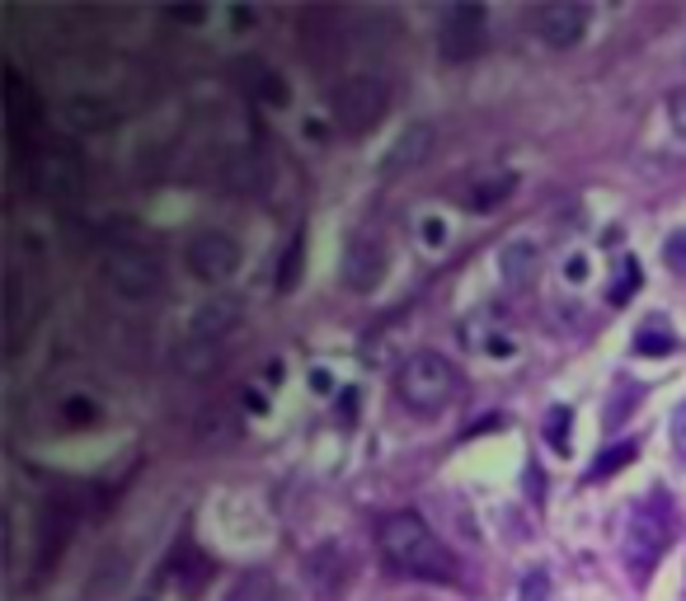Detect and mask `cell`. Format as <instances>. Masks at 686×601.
<instances>
[{
	"mask_svg": "<svg viewBox=\"0 0 686 601\" xmlns=\"http://www.w3.org/2000/svg\"><path fill=\"white\" fill-rule=\"evenodd\" d=\"M377 545L385 564L404 578H428V582H451L456 564L443 550V540L433 536V526L418 517V512H391L377 532Z\"/></svg>",
	"mask_w": 686,
	"mask_h": 601,
	"instance_id": "obj_1",
	"label": "cell"
},
{
	"mask_svg": "<svg viewBox=\"0 0 686 601\" xmlns=\"http://www.w3.org/2000/svg\"><path fill=\"white\" fill-rule=\"evenodd\" d=\"M395 395L410 414H443L447 404L461 395V371L443 352H410L395 371Z\"/></svg>",
	"mask_w": 686,
	"mask_h": 601,
	"instance_id": "obj_2",
	"label": "cell"
},
{
	"mask_svg": "<svg viewBox=\"0 0 686 601\" xmlns=\"http://www.w3.org/2000/svg\"><path fill=\"white\" fill-rule=\"evenodd\" d=\"M385 109H391V85L381 76L358 70V76H344L339 85H329V118L348 136H367L385 118Z\"/></svg>",
	"mask_w": 686,
	"mask_h": 601,
	"instance_id": "obj_3",
	"label": "cell"
},
{
	"mask_svg": "<svg viewBox=\"0 0 686 601\" xmlns=\"http://www.w3.org/2000/svg\"><path fill=\"white\" fill-rule=\"evenodd\" d=\"M673 503L663 499V493H654V499H644L635 512H630V522H625V540H621V550L625 559L635 564V569H649L667 545H673Z\"/></svg>",
	"mask_w": 686,
	"mask_h": 601,
	"instance_id": "obj_4",
	"label": "cell"
},
{
	"mask_svg": "<svg viewBox=\"0 0 686 601\" xmlns=\"http://www.w3.org/2000/svg\"><path fill=\"white\" fill-rule=\"evenodd\" d=\"M104 282L122 296V300H151L161 292V263L151 250H137V244H113L104 254Z\"/></svg>",
	"mask_w": 686,
	"mask_h": 601,
	"instance_id": "obj_5",
	"label": "cell"
},
{
	"mask_svg": "<svg viewBox=\"0 0 686 601\" xmlns=\"http://www.w3.org/2000/svg\"><path fill=\"white\" fill-rule=\"evenodd\" d=\"M240 240H231L226 231H198L188 244H184V263H188V273L198 277V282H226V277H236L240 273Z\"/></svg>",
	"mask_w": 686,
	"mask_h": 601,
	"instance_id": "obj_6",
	"label": "cell"
},
{
	"mask_svg": "<svg viewBox=\"0 0 686 601\" xmlns=\"http://www.w3.org/2000/svg\"><path fill=\"white\" fill-rule=\"evenodd\" d=\"M484 33H489V14L484 6H451L443 14V57L451 62H466L484 47Z\"/></svg>",
	"mask_w": 686,
	"mask_h": 601,
	"instance_id": "obj_7",
	"label": "cell"
},
{
	"mask_svg": "<svg viewBox=\"0 0 686 601\" xmlns=\"http://www.w3.org/2000/svg\"><path fill=\"white\" fill-rule=\"evenodd\" d=\"M532 24H536V39L545 47H574L588 29V10L574 6V0H555V6H541L532 14Z\"/></svg>",
	"mask_w": 686,
	"mask_h": 601,
	"instance_id": "obj_8",
	"label": "cell"
},
{
	"mask_svg": "<svg viewBox=\"0 0 686 601\" xmlns=\"http://www.w3.org/2000/svg\"><path fill=\"white\" fill-rule=\"evenodd\" d=\"M381 277H385V250H381V244L367 240V236L348 244V254H344V282H348V287L372 292Z\"/></svg>",
	"mask_w": 686,
	"mask_h": 601,
	"instance_id": "obj_9",
	"label": "cell"
},
{
	"mask_svg": "<svg viewBox=\"0 0 686 601\" xmlns=\"http://www.w3.org/2000/svg\"><path fill=\"white\" fill-rule=\"evenodd\" d=\"M240 85L250 90L259 103H269V109H283L287 103V85H283V76L269 66V62H259V57H250V62H240Z\"/></svg>",
	"mask_w": 686,
	"mask_h": 601,
	"instance_id": "obj_10",
	"label": "cell"
},
{
	"mask_svg": "<svg viewBox=\"0 0 686 601\" xmlns=\"http://www.w3.org/2000/svg\"><path fill=\"white\" fill-rule=\"evenodd\" d=\"M39 184L47 193H72V188H80V165L66 151H47L39 161Z\"/></svg>",
	"mask_w": 686,
	"mask_h": 601,
	"instance_id": "obj_11",
	"label": "cell"
},
{
	"mask_svg": "<svg viewBox=\"0 0 686 601\" xmlns=\"http://www.w3.org/2000/svg\"><path fill=\"white\" fill-rule=\"evenodd\" d=\"M113 122H118V113L99 99H72L66 103V128H76V132H104V128H113Z\"/></svg>",
	"mask_w": 686,
	"mask_h": 601,
	"instance_id": "obj_12",
	"label": "cell"
},
{
	"mask_svg": "<svg viewBox=\"0 0 686 601\" xmlns=\"http://www.w3.org/2000/svg\"><path fill=\"white\" fill-rule=\"evenodd\" d=\"M226 601H287V597H283V588H277L269 573H244V578L231 582Z\"/></svg>",
	"mask_w": 686,
	"mask_h": 601,
	"instance_id": "obj_13",
	"label": "cell"
},
{
	"mask_svg": "<svg viewBox=\"0 0 686 601\" xmlns=\"http://www.w3.org/2000/svg\"><path fill=\"white\" fill-rule=\"evenodd\" d=\"M536 244L532 240H518V244H508L503 250V277L508 282H532V273H536Z\"/></svg>",
	"mask_w": 686,
	"mask_h": 601,
	"instance_id": "obj_14",
	"label": "cell"
},
{
	"mask_svg": "<svg viewBox=\"0 0 686 601\" xmlns=\"http://www.w3.org/2000/svg\"><path fill=\"white\" fill-rule=\"evenodd\" d=\"M428 141H433V128H428V122H418V128H410V132L400 136V146H395V155H391V165L424 161V155H428Z\"/></svg>",
	"mask_w": 686,
	"mask_h": 601,
	"instance_id": "obj_15",
	"label": "cell"
},
{
	"mask_svg": "<svg viewBox=\"0 0 686 601\" xmlns=\"http://www.w3.org/2000/svg\"><path fill=\"white\" fill-rule=\"evenodd\" d=\"M302 259H306V244L292 240L287 254H283V273H277V292H296V273H302Z\"/></svg>",
	"mask_w": 686,
	"mask_h": 601,
	"instance_id": "obj_16",
	"label": "cell"
},
{
	"mask_svg": "<svg viewBox=\"0 0 686 601\" xmlns=\"http://www.w3.org/2000/svg\"><path fill=\"white\" fill-rule=\"evenodd\" d=\"M663 263H667L673 273L686 277V226H677V231L663 240Z\"/></svg>",
	"mask_w": 686,
	"mask_h": 601,
	"instance_id": "obj_17",
	"label": "cell"
},
{
	"mask_svg": "<svg viewBox=\"0 0 686 601\" xmlns=\"http://www.w3.org/2000/svg\"><path fill=\"white\" fill-rule=\"evenodd\" d=\"M522 601H545V597H551V573H545V569H532V573H526L522 578V592H518Z\"/></svg>",
	"mask_w": 686,
	"mask_h": 601,
	"instance_id": "obj_18",
	"label": "cell"
},
{
	"mask_svg": "<svg viewBox=\"0 0 686 601\" xmlns=\"http://www.w3.org/2000/svg\"><path fill=\"white\" fill-rule=\"evenodd\" d=\"M667 441H673L677 461H686V404H677L673 418H667Z\"/></svg>",
	"mask_w": 686,
	"mask_h": 601,
	"instance_id": "obj_19",
	"label": "cell"
},
{
	"mask_svg": "<svg viewBox=\"0 0 686 601\" xmlns=\"http://www.w3.org/2000/svg\"><path fill=\"white\" fill-rule=\"evenodd\" d=\"M667 128H673V132L686 141V90L667 95Z\"/></svg>",
	"mask_w": 686,
	"mask_h": 601,
	"instance_id": "obj_20",
	"label": "cell"
},
{
	"mask_svg": "<svg viewBox=\"0 0 686 601\" xmlns=\"http://www.w3.org/2000/svg\"><path fill=\"white\" fill-rule=\"evenodd\" d=\"M635 282H640V269H635V263H625L621 277L611 282V300H616V306H621V300H625L630 292H635Z\"/></svg>",
	"mask_w": 686,
	"mask_h": 601,
	"instance_id": "obj_21",
	"label": "cell"
},
{
	"mask_svg": "<svg viewBox=\"0 0 686 601\" xmlns=\"http://www.w3.org/2000/svg\"><path fill=\"white\" fill-rule=\"evenodd\" d=\"M635 348H640V352H667V348H673V339H667L663 329H649V334H640Z\"/></svg>",
	"mask_w": 686,
	"mask_h": 601,
	"instance_id": "obj_22",
	"label": "cell"
},
{
	"mask_svg": "<svg viewBox=\"0 0 686 601\" xmlns=\"http://www.w3.org/2000/svg\"><path fill=\"white\" fill-rule=\"evenodd\" d=\"M170 14H174V20H184V24H193V20H203V6H188V10L179 6V10H170Z\"/></svg>",
	"mask_w": 686,
	"mask_h": 601,
	"instance_id": "obj_23",
	"label": "cell"
}]
</instances>
